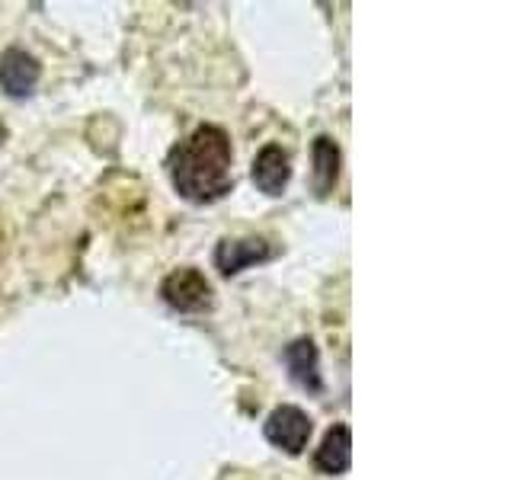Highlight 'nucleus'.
I'll return each instance as SVG.
<instances>
[{
  "label": "nucleus",
  "mask_w": 512,
  "mask_h": 480,
  "mask_svg": "<svg viewBox=\"0 0 512 480\" xmlns=\"http://www.w3.org/2000/svg\"><path fill=\"white\" fill-rule=\"evenodd\" d=\"M39 61L32 58L23 48H7L0 55V87H4L10 96H29L39 84Z\"/></svg>",
  "instance_id": "obj_5"
},
{
  "label": "nucleus",
  "mask_w": 512,
  "mask_h": 480,
  "mask_svg": "<svg viewBox=\"0 0 512 480\" xmlns=\"http://www.w3.org/2000/svg\"><path fill=\"white\" fill-rule=\"evenodd\" d=\"M285 365H288V375L298 384L301 391H311L317 394L324 388L320 381V359H317V346L311 340H295L292 346L285 349Z\"/></svg>",
  "instance_id": "obj_7"
},
{
  "label": "nucleus",
  "mask_w": 512,
  "mask_h": 480,
  "mask_svg": "<svg viewBox=\"0 0 512 480\" xmlns=\"http://www.w3.org/2000/svg\"><path fill=\"white\" fill-rule=\"evenodd\" d=\"M170 180L183 199L205 205L228 196L231 176V141L218 125H199L186 141L170 151Z\"/></svg>",
  "instance_id": "obj_1"
},
{
  "label": "nucleus",
  "mask_w": 512,
  "mask_h": 480,
  "mask_svg": "<svg viewBox=\"0 0 512 480\" xmlns=\"http://www.w3.org/2000/svg\"><path fill=\"white\" fill-rule=\"evenodd\" d=\"M272 253H276V250H272L260 237L221 240L218 250H215V266H218L221 276H237V272H244L247 266L272 260Z\"/></svg>",
  "instance_id": "obj_4"
},
{
  "label": "nucleus",
  "mask_w": 512,
  "mask_h": 480,
  "mask_svg": "<svg viewBox=\"0 0 512 480\" xmlns=\"http://www.w3.org/2000/svg\"><path fill=\"white\" fill-rule=\"evenodd\" d=\"M160 295L170 304L173 311L183 314H199L205 308H212V285L202 276L199 269H176L160 285Z\"/></svg>",
  "instance_id": "obj_2"
},
{
  "label": "nucleus",
  "mask_w": 512,
  "mask_h": 480,
  "mask_svg": "<svg viewBox=\"0 0 512 480\" xmlns=\"http://www.w3.org/2000/svg\"><path fill=\"white\" fill-rule=\"evenodd\" d=\"M311 416L298 410V407H279V410H272L269 413V420L263 426L266 432V439L282 448V452L288 455H301L304 452V445H308L311 439Z\"/></svg>",
  "instance_id": "obj_3"
},
{
  "label": "nucleus",
  "mask_w": 512,
  "mask_h": 480,
  "mask_svg": "<svg viewBox=\"0 0 512 480\" xmlns=\"http://www.w3.org/2000/svg\"><path fill=\"white\" fill-rule=\"evenodd\" d=\"M336 176H340V148L327 135H320L314 141V192L320 199L333 192Z\"/></svg>",
  "instance_id": "obj_9"
},
{
  "label": "nucleus",
  "mask_w": 512,
  "mask_h": 480,
  "mask_svg": "<svg viewBox=\"0 0 512 480\" xmlns=\"http://www.w3.org/2000/svg\"><path fill=\"white\" fill-rule=\"evenodd\" d=\"M349 461H352V432L346 423H340L327 432L324 442H320L314 464H317V471H324V474H343L349 471Z\"/></svg>",
  "instance_id": "obj_8"
},
{
  "label": "nucleus",
  "mask_w": 512,
  "mask_h": 480,
  "mask_svg": "<svg viewBox=\"0 0 512 480\" xmlns=\"http://www.w3.org/2000/svg\"><path fill=\"white\" fill-rule=\"evenodd\" d=\"M288 180H292V164H288V154L279 144H266V148L256 154L253 160V183L266 196H282Z\"/></svg>",
  "instance_id": "obj_6"
}]
</instances>
